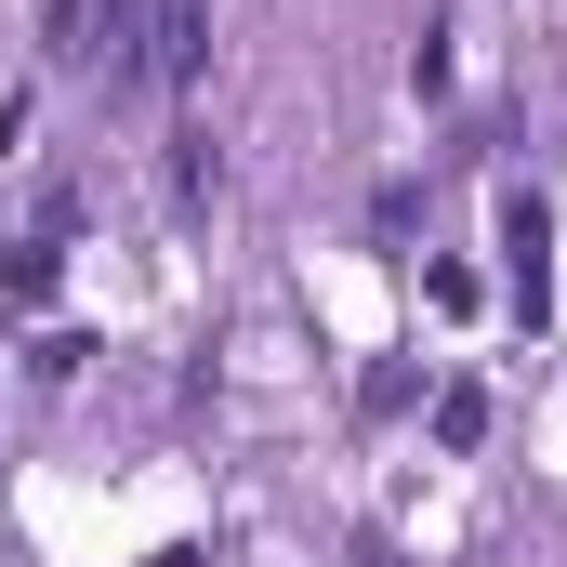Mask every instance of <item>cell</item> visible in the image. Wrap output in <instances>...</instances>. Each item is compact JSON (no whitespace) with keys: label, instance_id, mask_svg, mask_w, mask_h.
<instances>
[{"label":"cell","instance_id":"obj_1","mask_svg":"<svg viewBox=\"0 0 567 567\" xmlns=\"http://www.w3.org/2000/svg\"><path fill=\"white\" fill-rule=\"evenodd\" d=\"M198 66H212V0H158L120 80H133V93H198Z\"/></svg>","mask_w":567,"mask_h":567},{"label":"cell","instance_id":"obj_2","mask_svg":"<svg viewBox=\"0 0 567 567\" xmlns=\"http://www.w3.org/2000/svg\"><path fill=\"white\" fill-rule=\"evenodd\" d=\"M172 198H185V212H198V198H225V145L198 133V120L172 133Z\"/></svg>","mask_w":567,"mask_h":567},{"label":"cell","instance_id":"obj_3","mask_svg":"<svg viewBox=\"0 0 567 567\" xmlns=\"http://www.w3.org/2000/svg\"><path fill=\"white\" fill-rule=\"evenodd\" d=\"M40 53H53V66H93V0H53V13H40Z\"/></svg>","mask_w":567,"mask_h":567}]
</instances>
